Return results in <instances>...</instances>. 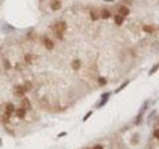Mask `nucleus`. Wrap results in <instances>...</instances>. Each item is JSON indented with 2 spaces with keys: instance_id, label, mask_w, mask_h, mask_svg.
I'll return each mask as SVG.
<instances>
[{
  "instance_id": "obj_23",
  "label": "nucleus",
  "mask_w": 159,
  "mask_h": 149,
  "mask_svg": "<svg viewBox=\"0 0 159 149\" xmlns=\"http://www.w3.org/2000/svg\"><path fill=\"white\" fill-rule=\"evenodd\" d=\"M94 149H104V147H103L102 145H96V146L94 147Z\"/></svg>"
},
{
  "instance_id": "obj_8",
  "label": "nucleus",
  "mask_w": 159,
  "mask_h": 149,
  "mask_svg": "<svg viewBox=\"0 0 159 149\" xmlns=\"http://www.w3.org/2000/svg\"><path fill=\"white\" fill-rule=\"evenodd\" d=\"M114 22H115L116 25L120 26V25L123 23V16H121L120 14H119V15H115V17H114Z\"/></svg>"
},
{
  "instance_id": "obj_11",
  "label": "nucleus",
  "mask_w": 159,
  "mask_h": 149,
  "mask_svg": "<svg viewBox=\"0 0 159 149\" xmlns=\"http://www.w3.org/2000/svg\"><path fill=\"white\" fill-rule=\"evenodd\" d=\"M90 18H91V20H94V21H96V20H97L99 18V14L97 13V11L96 9H93L90 11Z\"/></svg>"
},
{
  "instance_id": "obj_5",
  "label": "nucleus",
  "mask_w": 159,
  "mask_h": 149,
  "mask_svg": "<svg viewBox=\"0 0 159 149\" xmlns=\"http://www.w3.org/2000/svg\"><path fill=\"white\" fill-rule=\"evenodd\" d=\"M22 107H23L25 110H26V109H30L31 104H30V102H29L28 98H24L23 101H22Z\"/></svg>"
},
{
  "instance_id": "obj_15",
  "label": "nucleus",
  "mask_w": 159,
  "mask_h": 149,
  "mask_svg": "<svg viewBox=\"0 0 159 149\" xmlns=\"http://www.w3.org/2000/svg\"><path fill=\"white\" fill-rule=\"evenodd\" d=\"M24 88H25L26 92H27V90H30L32 88V84L30 81H26V82H25V85H24Z\"/></svg>"
},
{
  "instance_id": "obj_9",
  "label": "nucleus",
  "mask_w": 159,
  "mask_h": 149,
  "mask_svg": "<svg viewBox=\"0 0 159 149\" xmlns=\"http://www.w3.org/2000/svg\"><path fill=\"white\" fill-rule=\"evenodd\" d=\"M14 110H15V107H14V105H13L12 103H8V104L6 105V113H7V114L11 115V114L13 113Z\"/></svg>"
},
{
  "instance_id": "obj_24",
  "label": "nucleus",
  "mask_w": 159,
  "mask_h": 149,
  "mask_svg": "<svg viewBox=\"0 0 159 149\" xmlns=\"http://www.w3.org/2000/svg\"><path fill=\"white\" fill-rule=\"evenodd\" d=\"M65 134H66V133H61V134H60V135H59V136H64V135H65Z\"/></svg>"
},
{
  "instance_id": "obj_18",
  "label": "nucleus",
  "mask_w": 159,
  "mask_h": 149,
  "mask_svg": "<svg viewBox=\"0 0 159 149\" xmlns=\"http://www.w3.org/2000/svg\"><path fill=\"white\" fill-rule=\"evenodd\" d=\"M127 85H128V81H126V82H125V84H123V85H121V86L119 87V88H118V89H116V90H115V93H119V92H120V90H121V89H123V88H124L125 87H126Z\"/></svg>"
},
{
  "instance_id": "obj_19",
  "label": "nucleus",
  "mask_w": 159,
  "mask_h": 149,
  "mask_svg": "<svg viewBox=\"0 0 159 149\" xmlns=\"http://www.w3.org/2000/svg\"><path fill=\"white\" fill-rule=\"evenodd\" d=\"M3 63H4V67H5L6 70L10 69V63H9V61H8V60H4Z\"/></svg>"
},
{
  "instance_id": "obj_13",
  "label": "nucleus",
  "mask_w": 159,
  "mask_h": 149,
  "mask_svg": "<svg viewBox=\"0 0 159 149\" xmlns=\"http://www.w3.org/2000/svg\"><path fill=\"white\" fill-rule=\"evenodd\" d=\"M24 60H25V62H26L27 64H31V63H32V61H33V56H32L31 54H27V55H25Z\"/></svg>"
},
{
  "instance_id": "obj_6",
  "label": "nucleus",
  "mask_w": 159,
  "mask_h": 149,
  "mask_svg": "<svg viewBox=\"0 0 159 149\" xmlns=\"http://www.w3.org/2000/svg\"><path fill=\"white\" fill-rule=\"evenodd\" d=\"M81 61L80 60H75L72 62V68L75 70V71H78L80 68H81Z\"/></svg>"
},
{
  "instance_id": "obj_1",
  "label": "nucleus",
  "mask_w": 159,
  "mask_h": 149,
  "mask_svg": "<svg viewBox=\"0 0 159 149\" xmlns=\"http://www.w3.org/2000/svg\"><path fill=\"white\" fill-rule=\"evenodd\" d=\"M55 29V31H61V32H64L66 31L67 29V24L66 22H58L57 24H55V26L53 27Z\"/></svg>"
},
{
  "instance_id": "obj_17",
  "label": "nucleus",
  "mask_w": 159,
  "mask_h": 149,
  "mask_svg": "<svg viewBox=\"0 0 159 149\" xmlns=\"http://www.w3.org/2000/svg\"><path fill=\"white\" fill-rule=\"evenodd\" d=\"M158 69H159V64H157V65H155L154 67L151 69V71H150V73H149V74H154L156 71H158Z\"/></svg>"
},
{
  "instance_id": "obj_3",
  "label": "nucleus",
  "mask_w": 159,
  "mask_h": 149,
  "mask_svg": "<svg viewBox=\"0 0 159 149\" xmlns=\"http://www.w3.org/2000/svg\"><path fill=\"white\" fill-rule=\"evenodd\" d=\"M25 92H26V90H25L24 87H22V86H18L16 88V95L19 96V97H22L25 95Z\"/></svg>"
},
{
  "instance_id": "obj_22",
  "label": "nucleus",
  "mask_w": 159,
  "mask_h": 149,
  "mask_svg": "<svg viewBox=\"0 0 159 149\" xmlns=\"http://www.w3.org/2000/svg\"><path fill=\"white\" fill-rule=\"evenodd\" d=\"M154 137L157 138V139H159V129H156L154 131Z\"/></svg>"
},
{
  "instance_id": "obj_21",
  "label": "nucleus",
  "mask_w": 159,
  "mask_h": 149,
  "mask_svg": "<svg viewBox=\"0 0 159 149\" xmlns=\"http://www.w3.org/2000/svg\"><path fill=\"white\" fill-rule=\"evenodd\" d=\"M91 114H93V111H90V112H88V113H87V115H86V116L83 117V121H86V120H87V119H88V118H89V117L90 116Z\"/></svg>"
},
{
  "instance_id": "obj_4",
  "label": "nucleus",
  "mask_w": 159,
  "mask_h": 149,
  "mask_svg": "<svg viewBox=\"0 0 159 149\" xmlns=\"http://www.w3.org/2000/svg\"><path fill=\"white\" fill-rule=\"evenodd\" d=\"M44 44H45V47L48 49V50H52L54 48V43H53V41L52 40H50L48 38H46L44 40Z\"/></svg>"
},
{
  "instance_id": "obj_2",
  "label": "nucleus",
  "mask_w": 159,
  "mask_h": 149,
  "mask_svg": "<svg viewBox=\"0 0 159 149\" xmlns=\"http://www.w3.org/2000/svg\"><path fill=\"white\" fill-rule=\"evenodd\" d=\"M61 7H62V3L59 1V0H54V1L51 3V8H52L53 11H57V10L61 9Z\"/></svg>"
},
{
  "instance_id": "obj_26",
  "label": "nucleus",
  "mask_w": 159,
  "mask_h": 149,
  "mask_svg": "<svg viewBox=\"0 0 159 149\" xmlns=\"http://www.w3.org/2000/svg\"><path fill=\"white\" fill-rule=\"evenodd\" d=\"M158 123H159V121H158Z\"/></svg>"
},
{
  "instance_id": "obj_10",
  "label": "nucleus",
  "mask_w": 159,
  "mask_h": 149,
  "mask_svg": "<svg viewBox=\"0 0 159 149\" xmlns=\"http://www.w3.org/2000/svg\"><path fill=\"white\" fill-rule=\"evenodd\" d=\"M25 114H26V110L24 108H19V109L16 110V115H17L19 118H24Z\"/></svg>"
},
{
  "instance_id": "obj_25",
  "label": "nucleus",
  "mask_w": 159,
  "mask_h": 149,
  "mask_svg": "<svg viewBox=\"0 0 159 149\" xmlns=\"http://www.w3.org/2000/svg\"><path fill=\"white\" fill-rule=\"evenodd\" d=\"M105 1H111H111H113V0H105Z\"/></svg>"
},
{
  "instance_id": "obj_16",
  "label": "nucleus",
  "mask_w": 159,
  "mask_h": 149,
  "mask_svg": "<svg viewBox=\"0 0 159 149\" xmlns=\"http://www.w3.org/2000/svg\"><path fill=\"white\" fill-rule=\"evenodd\" d=\"M106 80L104 79V78H99L98 79V84L100 85V86H105L106 85Z\"/></svg>"
},
{
  "instance_id": "obj_12",
  "label": "nucleus",
  "mask_w": 159,
  "mask_h": 149,
  "mask_svg": "<svg viewBox=\"0 0 159 149\" xmlns=\"http://www.w3.org/2000/svg\"><path fill=\"white\" fill-rule=\"evenodd\" d=\"M100 17H102L103 19H107V18H110V17H111V13H110V11L106 10V9L102 10V12H100Z\"/></svg>"
},
{
  "instance_id": "obj_7",
  "label": "nucleus",
  "mask_w": 159,
  "mask_h": 149,
  "mask_svg": "<svg viewBox=\"0 0 159 149\" xmlns=\"http://www.w3.org/2000/svg\"><path fill=\"white\" fill-rule=\"evenodd\" d=\"M119 14L121 16H127L129 14V10H128V8L127 7H125V6H121L119 8Z\"/></svg>"
},
{
  "instance_id": "obj_14",
  "label": "nucleus",
  "mask_w": 159,
  "mask_h": 149,
  "mask_svg": "<svg viewBox=\"0 0 159 149\" xmlns=\"http://www.w3.org/2000/svg\"><path fill=\"white\" fill-rule=\"evenodd\" d=\"M143 31L145 33H149V34H151V33L154 32V29L151 27V26H144L143 27Z\"/></svg>"
},
{
  "instance_id": "obj_20",
  "label": "nucleus",
  "mask_w": 159,
  "mask_h": 149,
  "mask_svg": "<svg viewBox=\"0 0 159 149\" xmlns=\"http://www.w3.org/2000/svg\"><path fill=\"white\" fill-rule=\"evenodd\" d=\"M63 33L64 32H61V31H56V36L59 38V39H63Z\"/></svg>"
}]
</instances>
